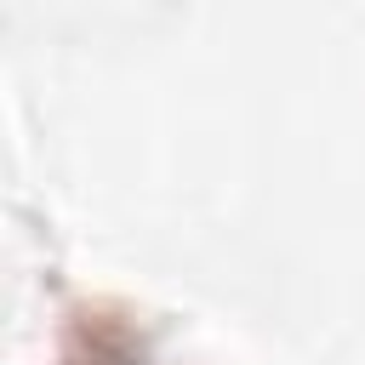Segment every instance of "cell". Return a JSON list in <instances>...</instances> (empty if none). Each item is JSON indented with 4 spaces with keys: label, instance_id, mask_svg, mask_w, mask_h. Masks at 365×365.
<instances>
[{
    "label": "cell",
    "instance_id": "cell-1",
    "mask_svg": "<svg viewBox=\"0 0 365 365\" xmlns=\"http://www.w3.org/2000/svg\"><path fill=\"white\" fill-rule=\"evenodd\" d=\"M57 365H143V336L120 302H74L63 314Z\"/></svg>",
    "mask_w": 365,
    "mask_h": 365
}]
</instances>
